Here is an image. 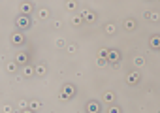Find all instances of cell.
<instances>
[{
  "instance_id": "484cf974",
  "label": "cell",
  "mask_w": 160,
  "mask_h": 113,
  "mask_svg": "<svg viewBox=\"0 0 160 113\" xmlns=\"http://www.w3.org/2000/svg\"><path fill=\"white\" fill-rule=\"evenodd\" d=\"M108 53H109L108 47H100V49H98V59H104V60H106V59H108Z\"/></svg>"
},
{
  "instance_id": "277c9868",
  "label": "cell",
  "mask_w": 160,
  "mask_h": 113,
  "mask_svg": "<svg viewBox=\"0 0 160 113\" xmlns=\"http://www.w3.org/2000/svg\"><path fill=\"white\" fill-rule=\"evenodd\" d=\"M108 64H111V66H117L121 60H122V53H121V49H109V53H108Z\"/></svg>"
},
{
  "instance_id": "9c48e42d",
  "label": "cell",
  "mask_w": 160,
  "mask_h": 113,
  "mask_svg": "<svg viewBox=\"0 0 160 113\" xmlns=\"http://www.w3.org/2000/svg\"><path fill=\"white\" fill-rule=\"evenodd\" d=\"M81 19H83V23H91V25H94V23L98 21V13H96L94 10H83Z\"/></svg>"
},
{
  "instance_id": "4316f807",
  "label": "cell",
  "mask_w": 160,
  "mask_h": 113,
  "mask_svg": "<svg viewBox=\"0 0 160 113\" xmlns=\"http://www.w3.org/2000/svg\"><path fill=\"white\" fill-rule=\"evenodd\" d=\"M17 107H19L21 111H23V109H27V107H28V100H27V98H19V102H17Z\"/></svg>"
},
{
  "instance_id": "cb8c5ba5",
  "label": "cell",
  "mask_w": 160,
  "mask_h": 113,
  "mask_svg": "<svg viewBox=\"0 0 160 113\" xmlns=\"http://www.w3.org/2000/svg\"><path fill=\"white\" fill-rule=\"evenodd\" d=\"M70 23H72L73 27H81V25H83V19H81V15H73V17L70 19Z\"/></svg>"
},
{
  "instance_id": "9a60e30c",
  "label": "cell",
  "mask_w": 160,
  "mask_h": 113,
  "mask_svg": "<svg viewBox=\"0 0 160 113\" xmlns=\"http://www.w3.org/2000/svg\"><path fill=\"white\" fill-rule=\"evenodd\" d=\"M38 17H40L42 21L51 19V10H49V8H40V10H38Z\"/></svg>"
},
{
  "instance_id": "52a82bcc",
  "label": "cell",
  "mask_w": 160,
  "mask_h": 113,
  "mask_svg": "<svg viewBox=\"0 0 160 113\" xmlns=\"http://www.w3.org/2000/svg\"><path fill=\"white\" fill-rule=\"evenodd\" d=\"M34 2H28V0H25V2H21L19 4V15H27V17H30L32 15V12H34Z\"/></svg>"
},
{
  "instance_id": "4dcf8cb0",
  "label": "cell",
  "mask_w": 160,
  "mask_h": 113,
  "mask_svg": "<svg viewBox=\"0 0 160 113\" xmlns=\"http://www.w3.org/2000/svg\"><path fill=\"white\" fill-rule=\"evenodd\" d=\"M58 98H60V100H62V102H68V98H66V96H64V94H62V92H58Z\"/></svg>"
},
{
  "instance_id": "3957f363",
  "label": "cell",
  "mask_w": 160,
  "mask_h": 113,
  "mask_svg": "<svg viewBox=\"0 0 160 113\" xmlns=\"http://www.w3.org/2000/svg\"><path fill=\"white\" fill-rule=\"evenodd\" d=\"M13 62L21 68V66H27L30 62V51H17L15 57H13Z\"/></svg>"
},
{
  "instance_id": "44dd1931",
  "label": "cell",
  "mask_w": 160,
  "mask_h": 113,
  "mask_svg": "<svg viewBox=\"0 0 160 113\" xmlns=\"http://www.w3.org/2000/svg\"><path fill=\"white\" fill-rule=\"evenodd\" d=\"M77 49H79V45H77V44H68L64 51H66L68 55H73V53H77Z\"/></svg>"
},
{
  "instance_id": "1f68e13d",
  "label": "cell",
  "mask_w": 160,
  "mask_h": 113,
  "mask_svg": "<svg viewBox=\"0 0 160 113\" xmlns=\"http://www.w3.org/2000/svg\"><path fill=\"white\" fill-rule=\"evenodd\" d=\"M19 113H36V111H32L30 107H27V109H23V111H19Z\"/></svg>"
},
{
  "instance_id": "e0dca14e",
  "label": "cell",
  "mask_w": 160,
  "mask_h": 113,
  "mask_svg": "<svg viewBox=\"0 0 160 113\" xmlns=\"http://www.w3.org/2000/svg\"><path fill=\"white\" fill-rule=\"evenodd\" d=\"M28 107H30L32 111H40V109H42V102H40L38 98H30V100H28Z\"/></svg>"
},
{
  "instance_id": "6da1fadb",
  "label": "cell",
  "mask_w": 160,
  "mask_h": 113,
  "mask_svg": "<svg viewBox=\"0 0 160 113\" xmlns=\"http://www.w3.org/2000/svg\"><path fill=\"white\" fill-rule=\"evenodd\" d=\"M32 17H27V15H17L15 17V28L19 32H25V30H30L32 28Z\"/></svg>"
},
{
  "instance_id": "30bf717a",
  "label": "cell",
  "mask_w": 160,
  "mask_h": 113,
  "mask_svg": "<svg viewBox=\"0 0 160 113\" xmlns=\"http://www.w3.org/2000/svg\"><path fill=\"white\" fill-rule=\"evenodd\" d=\"M122 28H124L126 32H136V30H138V21H136L134 17H126V19L122 21Z\"/></svg>"
},
{
  "instance_id": "f546056e",
  "label": "cell",
  "mask_w": 160,
  "mask_h": 113,
  "mask_svg": "<svg viewBox=\"0 0 160 113\" xmlns=\"http://www.w3.org/2000/svg\"><path fill=\"white\" fill-rule=\"evenodd\" d=\"M96 64H98V68H106V66H108V60H104V59H98V60H96Z\"/></svg>"
},
{
  "instance_id": "2e32d148",
  "label": "cell",
  "mask_w": 160,
  "mask_h": 113,
  "mask_svg": "<svg viewBox=\"0 0 160 113\" xmlns=\"http://www.w3.org/2000/svg\"><path fill=\"white\" fill-rule=\"evenodd\" d=\"M149 47H151V49H158V47H160V36H158V34H152V36L149 38Z\"/></svg>"
},
{
  "instance_id": "5b68a950",
  "label": "cell",
  "mask_w": 160,
  "mask_h": 113,
  "mask_svg": "<svg viewBox=\"0 0 160 113\" xmlns=\"http://www.w3.org/2000/svg\"><path fill=\"white\" fill-rule=\"evenodd\" d=\"M139 81H141V74H139L138 70H130V72L126 74V85H128V87H138Z\"/></svg>"
},
{
  "instance_id": "7c38bea8",
  "label": "cell",
  "mask_w": 160,
  "mask_h": 113,
  "mask_svg": "<svg viewBox=\"0 0 160 113\" xmlns=\"http://www.w3.org/2000/svg\"><path fill=\"white\" fill-rule=\"evenodd\" d=\"M47 70H49V68H47L45 62H38V64L34 66V75H36V77H45V75H47Z\"/></svg>"
},
{
  "instance_id": "d6986e66",
  "label": "cell",
  "mask_w": 160,
  "mask_h": 113,
  "mask_svg": "<svg viewBox=\"0 0 160 113\" xmlns=\"http://www.w3.org/2000/svg\"><path fill=\"white\" fill-rule=\"evenodd\" d=\"M143 64H145V57H143V55H136V57H134V66H136V68H141Z\"/></svg>"
},
{
  "instance_id": "83f0119b",
  "label": "cell",
  "mask_w": 160,
  "mask_h": 113,
  "mask_svg": "<svg viewBox=\"0 0 160 113\" xmlns=\"http://www.w3.org/2000/svg\"><path fill=\"white\" fill-rule=\"evenodd\" d=\"M51 28H53V30H60V28H62V21H60V19H55V21L51 23Z\"/></svg>"
},
{
  "instance_id": "f1b7e54d",
  "label": "cell",
  "mask_w": 160,
  "mask_h": 113,
  "mask_svg": "<svg viewBox=\"0 0 160 113\" xmlns=\"http://www.w3.org/2000/svg\"><path fill=\"white\" fill-rule=\"evenodd\" d=\"M145 17L151 19V21H158V13H156V12H152V13H151V12H145Z\"/></svg>"
},
{
  "instance_id": "7a4b0ae2",
  "label": "cell",
  "mask_w": 160,
  "mask_h": 113,
  "mask_svg": "<svg viewBox=\"0 0 160 113\" xmlns=\"http://www.w3.org/2000/svg\"><path fill=\"white\" fill-rule=\"evenodd\" d=\"M10 42H12V45H13V47H23V45L27 44V36H25V32L13 30V32H12V36H10Z\"/></svg>"
},
{
  "instance_id": "ac0fdd59",
  "label": "cell",
  "mask_w": 160,
  "mask_h": 113,
  "mask_svg": "<svg viewBox=\"0 0 160 113\" xmlns=\"http://www.w3.org/2000/svg\"><path fill=\"white\" fill-rule=\"evenodd\" d=\"M104 30H106V34H109V36H113V34L117 32V25H115V23H106V27H104Z\"/></svg>"
},
{
  "instance_id": "8fae6325",
  "label": "cell",
  "mask_w": 160,
  "mask_h": 113,
  "mask_svg": "<svg viewBox=\"0 0 160 113\" xmlns=\"http://www.w3.org/2000/svg\"><path fill=\"white\" fill-rule=\"evenodd\" d=\"M102 102H104L106 105H113V104L117 102V94H115V90H104V94H102Z\"/></svg>"
},
{
  "instance_id": "ffe728a7",
  "label": "cell",
  "mask_w": 160,
  "mask_h": 113,
  "mask_svg": "<svg viewBox=\"0 0 160 113\" xmlns=\"http://www.w3.org/2000/svg\"><path fill=\"white\" fill-rule=\"evenodd\" d=\"M106 113H124V111H122V107H121V105H117V104H113V105H108V109H106Z\"/></svg>"
},
{
  "instance_id": "d4e9b609",
  "label": "cell",
  "mask_w": 160,
  "mask_h": 113,
  "mask_svg": "<svg viewBox=\"0 0 160 113\" xmlns=\"http://www.w3.org/2000/svg\"><path fill=\"white\" fill-rule=\"evenodd\" d=\"M66 45H68V44H66L64 38H57V40H55V47H57V49H66Z\"/></svg>"
},
{
  "instance_id": "5bb4252c",
  "label": "cell",
  "mask_w": 160,
  "mask_h": 113,
  "mask_svg": "<svg viewBox=\"0 0 160 113\" xmlns=\"http://www.w3.org/2000/svg\"><path fill=\"white\" fill-rule=\"evenodd\" d=\"M4 70H6V72H8L10 75H15V74L19 72V66H17V64H15L13 60H10V62H8V64L4 66Z\"/></svg>"
},
{
  "instance_id": "8992f818",
  "label": "cell",
  "mask_w": 160,
  "mask_h": 113,
  "mask_svg": "<svg viewBox=\"0 0 160 113\" xmlns=\"http://www.w3.org/2000/svg\"><path fill=\"white\" fill-rule=\"evenodd\" d=\"M60 92L68 98V100H72L75 94H77V89H75V85L73 83H62V87H60Z\"/></svg>"
},
{
  "instance_id": "7402d4cb",
  "label": "cell",
  "mask_w": 160,
  "mask_h": 113,
  "mask_svg": "<svg viewBox=\"0 0 160 113\" xmlns=\"http://www.w3.org/2000/svg\"><path fill=\"white\" fill-rule=\"evenodd\" d=\"M0 109H2V113H15V107L12 105V104H2V107H0Z\"/></svg>"
},
{
  "instance_id": "4fadbf2b",
  "label": "cell",
  "mask_w": 160,
  "mask_h": 113,
  "mask_svg": "<svg viewBox=\"0 0 160 113\" xmlns=\"http://www.w3.org/2000/svg\"><path fill=\"white\" fill-rule=\"evenodd\" d=\"M19 72H21V77H25V79H30V77H34V66H30V64H27V66H21V68H19Z\"/></svg>"
},
{
  "instance_id": "ba28073f",
  "label": "cell",
  "mask_w": 160,
  "mask_h": 113,
  "mask_svg": "<svg viewBox=\"0 0 160 113\" xmlns=\"http://www.w3.org/2000/svg\"><path fill=\"white\" fill-rule=\"evenodd\" d=\"M85 113H102V102L98 100H89L85 104Z\"/></svg>"
},
{
  "instance_id": "603a6c76",
  "label": "cell",
  "mask_w": 160,
  "mask_h": 113,
  "mask_svg": "<svg viewBox=\"0 0 160 113\" xmlns=\"http://www.w3.org/2000/svg\"><path fill=\"white\" fill-rule=\"evenodd\" d=\"M79 4H77V0H66V2H64V8L66 10H75Z\"/></svg>"
}]
</instances>
